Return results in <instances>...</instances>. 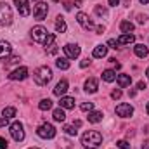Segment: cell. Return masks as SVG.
Returning <instances> with one entry per match:
<instances>
[{
	"label": "cell",
	"mask_w": 149,
	"mask_h": 149,
	"mask_svg": "<svg viewBox=\"0 0 149 149\" xmlns=\"http://www.w3.org/2000/svg\"><path fill=\"white\" fill-rule=\"evenodd\" d=\"M102 144V135L97 130H88L81 135V146L87 149H95Z\"/></svg>",
	"instance_id": "cell-1"
},
{
	"label": "cell",
	"mask_w": 149,
	"mask_h": 149,
	"mask_svg": "<svg viewBox=\"0 0 149 149\" xmlns=\"http://www.w3.org/2000/svg\"><path fill=\"white\" fill-rule=\"evenodd\" d=\"M33 80H35L37 85L45 87V85L52 80V70H50L49 66H40V68L35 70V73H33Z\"/></svg>",
	"instance_id": "cell-2"
},
{
	"label": "cell",
	"mask_w": 149,
	"mask_h": 149,
	"mask_svg": "<svg viewBox=\"0 0 149 149\" xmlns=\"http://www.w3.org/2000/svg\"><path fill=\"white\" fill-rule=\"evenodd\" d=\"M12 24V9L7 2H0V26Z\"/></svg>",
	"instance_id": "cell-3"
},
{
	"label": "cell",
	"mask_w": 149,
	"mask_h": 149,
	"mask_svg": "<svg viewBox=\"0 0 149 149\" xmlns=\"http://www.w3.org/2000/svg\"><path fill=\"white\" fill-rule=\"evenodd\" d=\"M9 132H10V137H12L16 142L24 141V128H23V123H21V121H14V123L9 127Z\"/></svg>",
	"instance_id": "cell-4"
},
{
	"label": "cell",
	"mask_w": 149,
	"mask_h": 149,
	"mask_svg": "<svg viewBox=\"0 0 149 149\" xmlns=\"http://www.w3.org/2000/svg\"><path fill=\"white\" fill-rule=\"evenodd\" d=\"M37 135L42 139H54L56 137V128L50 123H43L37 128Z\"/></svg>",
	"instance_id": "cell-5"
},
{
	"label": "cell",
	"mask_w": 149,
	"mask_h": 149,
	"mask_svg": "<svg viewBox=\"0 0 149 149\" xmlns=\"http://www.w3.org/2000/svg\"><path fill=\"white\" fill-rule=\"evenodd\" d=\"M47 14H49V5H47L45 2H37V3L33 5V16H35V19L43 21V19L47 17Z\"/></svg>",
	"instance_id": "cell-6"
},
{
	"label": "cell",
	"mask_w": 149,
	"mask_h": 149,
	"mask_svg": "<svg viewBox=\"0 0 149 149\" xmlns=\"http://www.w3.org/2000/svg\"><path fill=\"white\" fill-rule=\"evenodd\" d=\"M76 21H78V24H80L83 30H94V28H95L94 21H92L85 12H78V14H76Z\"/></svg>",
	"instance_id": "cell-7"
},
{
	"label": "cell",
	"mask_w": 149,
	"mask_h": 149,
	"mask_svg": "<svg viewBox=\"0 0 149 149\" xmlns=\"http://www.w3.org/2000/svg\"><path fill=\"white\" fill-rule=\"evenodd\" d=\"M49 35V31L43 28V26H35V28H31V38L38 42V43H43L45 42V38Z\"/></svg>",
	"instance_id": "cell-8"
},
{
	"label": "cell",
	"mask_w": 149,
	"mask_h": 149,
	"mask_svg": "<svg viewBox=\"0 0 149 149\" xmlns=\"http://www.w3.org/2000/svg\"><path fill=\"white\" fill-rule=\"evenodd\" d=\"M63 50H64V54H66L68 59H76V57L80 56V52H81V49H80L76 43H66V45L63 47Z\"/></svg>",
	"instance_id": "cell-9"
},
{
	"label": "cell",
	"mask_w": 149,
	"mask_h": 149,
	"mask_svg": "<svg viewBox=\"0 0 149 149\" xmlns=\"http://www.w3.org/2000/svg\"><path fill=\"white\" fill-rule=\"evenodd\" d=\"M116 114L121 116V118H130L134 114V108L130 104H127V102H121V104L116 106Z\"/></svg>",
	"instance_id": "cell-10"
},
{
	"label": "cell",
	"mask_w": 149,
	"mask_h": 149,
	"mask_svg": "<svg viewBox=\"0 0 149 149\" xmlns=\"http://www.w3.org/2000/svg\"><path fill=\"white\" fill-rule=\"evenodd\" d=\"M14 3H16V7H17V12H19L23 17H26V16L31 14V9H30L28 0H14Z\"/></svg>",
	"instance_id": "cell-11"
},
{
	"label": "cell",
	"mask_w": 149,
	"mask_h": 149,
	"mask_svg": "<svg viewBox=\"0 0 149 149\" xmlns=\"http://www.w3.org/2000/svg\"><path fill=\"white\" fill-rule=\"evenodd\" d=\"M9 78H10V80H26V78H28V68L21 66V68L14 70L12 73L9 74Z\"/></svg>",
	"instance_id": "cell-12"
},
{
	"label": "cell",
	"mask_w": 149,
	"mask_h": 149,
	"mask_svg": "<svg viewBox=\"0 0 149 149\" xmlns=\"http://www.w3.org/2000/svg\"><path fill=\"white\" fill-rule=\"evenodd\" d=\"M97 88H99V81L95 78H87L85 80V92L87 94H94V92H97Z\"/></svg>",
	"instance_id": "cell-13"
},
{
	"label": "cell",
	"mask_w": 149,
	"mask_h": 149,
	"mask_svg": "<svg viewBox=\"0 0 149 149\" xmlns=\"http://www.w3.org/2000/svg\"><path fill=\"white\" fill-rule=\"evenodd\" d=\"M66 92H68V81H66V80H61V81L56 85V88H54V95L63 97Z\"/></svg>",
	"instance_id": "cell-14"
},
{
	"label": "cell",
	"mask_w": 149,
	"mask_h": 149,
	"mask_svg": "<svg viewBox=\"0 0 149 149\" xmlns=\"http://www.w3.org/2000/svg\"><path fill=\"white\" fill-rule=\"evenodd\" d=\"M10 50H12L10 43H9V42H5V40H0V59L9 57V56H10Z\"/></svg>",
	"instance_id": "cell-15"
},
{
	"label": "cell",
	"mask_w": 149,
	"mask_h": 149,
	"mask_svg": "<svg viewBox=\"0 0 149 149\" xmlns=\"http://www.w3.org/2000/svg\"><path fill=\"white\" fill-rule=\"evenodd\" d=\"M116 81H118V85L121 88H125V87H128L132 83V76L130 74H116Z\"/></svg>",
	"instance_id": "cell-16"
},
{
	"label": "cell",
	"mask_w": 149,
	"mask_h": 149,
	"mask_svg": "<svg viewBox=\"0 0 149 149\" xmlns=\"http://www.w3.org/2000/svg\"><path fill=\"white\" fill-rule=\"evenodd\" d=\"M134 52H135V56H137V57H148L149 49L144 45V43H137V45L134 47Z\"/></svg>",
	"instance_id": "cell-17"
},
{
	"label": "cell",
	"mask_w": 149,
	"mask_h": 149,
	"mask_svg": "<svg viewBox=\"0 0 149 149\" xmlns=\"http://www.w3.org/2000/svg\"><path fill=\"white\" fill-rule=\"evenodd\" d=\"M66 30H68V24H66L64 17H63V16H57V17H56V31H57V33H64Z\"/></svg>",
	"instance_id": "cell-18"
},
{
	"label": "cell",
	"mask_w": 149,
	"mask_h": 149,
	"mask_svg": "<svg viewBox=\"0 0 149 149\" xmlns=\"http://www.w3.org/2000/svg\"><path fill=\"white\" fill-rule=\"evenodd\" d=\"M106 54H108V47L106 45H97L94 49V52H92V56L95 59H102V57H106Z\"/></svg>",
	"instance_id": "cell-19"
},
{
	"label": "cell",
	"mask_w": 149,
	"mask_h": 149,
	"mask_svg": "<svg viewBox=\"0 0 149 149\" xmlns=\"http://www.w3.org/2000/svg\"><path fill=\"white\" fill-rule=\"evenodd\" d=\"M135 42V37L132 33H123L121 37L118 38V45H130Z\"/></svg>",
	"instance_id": "cell-20"
},
{
	"label": "cell",
	"mask_w": 149,
	"mask_h": 149,
	"mask_svg": "<svg viewBox=\"0 0 149 149\" xmlns=\"http://www.w3.org/2000/svg\"><path fill=\"white\" fill-rule=\"evenodd\" d=\"M59 104H61V108H63V109H73V108H74V99H73V97H66V95H63Z\"/></svg>",
	"instance_id": "cell-21"
},
{
	"label": "cell",
	"mask_w": 149,
	"mask_h": 149,
	"mask_svg": "<svg viewBox=\"0 0 149 149\" xmlns=\"http://www.w3.org/2000/svg\"><path fill=\"white\" fill-rule=\"evenodd\" d=\"M102 116H104V114H102L101 111H94V109H92V111L88 113L87 118H88L90 123H99V121H102Z\"/></svg>",
	"instance_id": "cell-22"
},
{
	"label": "cell",
	"mask_w": 149,
	"mask_h": 149,
	"mask_svg": "<svg viewBox=\"0 0 149 149\" xmlns=\"http://www.w3.org/2000/svg\"><path fill=\"white\" fill-rule=\"evenodd\" d=\"M134 23H130V21H121L120 23V30H121V33H132L134 31Z\"/></svg>",
	"instance_id": "cell-23"
},
{
	"label": "cell",
	"mask_w": 149,
	"mask_h": 149,
	"mask_svg": "<svg viewBox=\"0 0 149 149\" xmlns=\"http://www.w3.org/2000/svg\"><path fill=\"white\" fill-rule=\"evenodd\" d=\"M52 116H54V120H56V121H59V123L66 120V113H64V109H63V108H57V109H54Z\"/></svg>",
	"instance_id": "cell-24"
},
{
	"label": "cell",
	"mask_w": 149,
	"mask_h": 149,
	"mask_svg": "<svg viewBox=\"0 0 149 149\" xmlns=\"http://www.w3.org/2000/svg\"><path fill=\"white\" fill-rule=\"evenodd\" d=\"M102 80L108 81V83H111V81L116 80V73H114L113 70H104V71H102Z\"/></svg>",
	"instance_id": "cell-25"
},
{
	"label": "cell",
	"mask_w": 149,
	"mask_h": 149,
	"mask_svg": "<svg viewBox=\"0 0 149 149\" xmlns=\"http://www.w3.org/2000/svg\"><path fill=\"white\" fill-rule=\"evenodd\" d=\"M56 66H57L59 70H70V61H68V57H59V59L56 61Z\"/></svg>",
	"instance_id": "cell-26"
},
{
	"label": "cell",
	"mask_w": 149,
	"mask_h": 149,
	"mask_svg": "<svg viewBox=\"0 0 149 149\" xmlns=\"http://www.w3.org/2000/svg\"><path fill=\"white\" fill-rule=\"evenodd\" d=\"M38 108H40L42 111H49V109L52 108V101H50V99H42L40 104H38Z\"/></svg>",
	"instance_id": "cell-27"
},
{
	"label": "cell",
	"mask_w": 149,
	"mask_h": 149,
	"mask_svg": "<svg viewBox=\"0 0 149 149\" xmlns=\"http://www.w3.org/2000/svg\"><path fill=\"white\" fill-rule=\"evenodd\" d=\"M54 42H56V37H54V33H49L47 35V38H45V42H43V47L47 49H50V47H54Z\"/></svg>",
	"instance_id": "cell-28"
},
{
	"label": "cell",
	"mask_w": 149,
	"mask_h": 149,
	"mask_svg": "<svg viewBox=\"0 0 149 149\" xmlns=\"http://www.w3.org/2000/svg\"><path fill=\"white\" fill-rule=\"evenodd\" d=\"M94 10H95V14H97V16H101V17H106V16H108V9H106L104 5H95V9H94Z\"/></svg>",
	"instance_id": "cell-29"
},
{
	"label": "cell",
	"mask_w": 149,
	"mask_h": 149,
	"mask_svg": "<svg viewBox=\"0 0 149 149\" xmlns=\"http://www.w3.org/2000/svg\"><path fill=\"white\" fill-rule=\"evenodd\" d=\"M2 114H3V118H14L16 116V108H3Z\"/></svg>",
	"instance_id": "cell-30"
},
{
	"label": "cell",
	"mask_w": 149,
	"mask_h": 149,
	"mask_svg": "<svg viewBox=\"0 0 149 149\" xmlns=\"http://www.w3.org/2000/svg\"><path fill=\"white\" fill-rule=\"evenodd\" d=\"M64 132L68 135H76V127L74 125H64Z\"/></svg>",
	"instance_id": "cell-31"
},
{
	"label": "cell",
	"mask_w": 149,
	"mask_h": 149,
	"mask_svg": "<svg viewBox=\"0 0 149 149\" xmlns=\"http://www.w3.org/2000/svg\"><path fill=\"white\" fill-rule=\"evenodd\" d=\"M80 109L85 111V113H90L92 109H94V104H92V102H83V104L80 106Z\"/></svg>",
	"instance_id": "cell-32"
},
{
	"label": "cell",
	"mask_w": 149,
	"mask_h": 149,
	"mask_svg": "<svg viewBox=\"0 0 149 149\" xmlns=\"http://www.w3.org/2000/svg\"><path fill=\"white\" fill-rule=\"evenodd\" d=\"M116 148H120V149H130V144H128L127 141H118V142H116Z\"/></svg>",
	"instance_id": "cell-33"
},
{
	"label": "cell",
	"mask_w": 149,
	"mask_h": 149,
	"mask_svg": "<svg viewBox=\"0 0 149 149\" xmlns=\"http://www.w3.org/2000/svg\"><path fill=\"white\" fill-rule=\"evenodd\" d=\"M17 61H21V59H19L17 56H12V57H9V59L5 61V64H16Z\"/></svg>",
	"instance_id": "cell-34"
},
{
	"label": "cell",
	"mask_w": 149,
	"mask_h": 149,
	"mask_svg": "<svg viewBox=\"0 0 149 149\" xmlns=\"http://www.w3.org/2000/svg\"><path fill=\"white\" fill-rule=\"evenodd\" d=\"M121 95H123V94H121V90H120V88H116V90H113V92H111V97H113V99H120Z\"/></svg>",
	"instance_id": "cell-35"
},
{
	"label": "cell",
	"mask_w": 149,
	"mask_h": 149,
	"mask_svg": "<svg viewBox=\"0 0 149 149\" xmlns=\"http://www.w3.org/2000/svg\"><path fill=\"white\" fill-rule=\"evenodd\" d=\"M63 7H64L66 10H71V9H73V2H70V0H64V2H63Z\"/></svg>",
	"instance_id": "cell-36"
},
{
	"label": "cell",
	"mask_w": 149,
	"mask_h": 149,
	"mask_svg": "<svg viewBox=\"0 0 149 149\" xmlns=\"http://www.w3.org/2000/svg\"><path fill=\"white\" fill-rule=\"evenodd\" d=\"M108 45H109L111 49H118V47H120V45H118V40H114V38H111V40L108 42Z\"/></svg>",
	"instance_id": "cell-37"
},
{
	"label": "cell",
	"mask_w": 149,
	"mask_h": 149,
	"mask_svg": "<svg viewBox=\"0 0 149 149\" xmlns=\"http://www.w3.org/2000/svg\"><path fill=\"white\" fill-rule=\"evenodd\" d=\"M137 21H139L141 24H144V23L148 21V16H144V14H139V16H137Z\"/></svg>",
	"instance_id": "cell-38"
},
{
	"label": "cell",
	"mask_w": 149,
	"mask_h": 149,
	"mask_svg": "<svg viewBox=\"0 0 149 149\" xmlns=\"http://www.w3.org/2000/svg\"><path fill=\"white\" fill-rule=\"evenodd\" d=\"M0 149H7V141L3 137H0Z\"/></svg>",
	"instance_id": "cell-39"
},
{
	"label": "cell",
	"mask_w": 149,
	"mask_h": 149,
	"mask_svg": "<svg viewBox=\"0 0 149 149\" xmlns=\"http://www.w3.org/2000/svg\"><path fill=\"white\" fill-rule=\"evenodd\" d=\"M88 64H90V59H88V57H87V59H83V61L80 63V66H81V68H87Z\"/></svg>",
	"instance_id": "cell-40"
},
{
	"label": "cell",
	"mask_w": 149,
	"mask_h": 149,
	"mask_svg": "<svg viewBox=\"0 0 149 149\" xmlns=\"http://www.w3.org/2000/svg\"><path fill=\"white\" fill-rule=\"evenodd\" d=\"M9 123V118H0V127H5Z\"/></svg>",
	"instance_id": "cell-41"
},
{
	"label": "cell",
	"mask_w": 149,
	"mask_h": 149,
	"mask_svg": "<svg viewBox=\"0 0 149 149\" xmlns=\"http://www.w3.org/2000/svg\"><path fill=\"white\" fill-rule=\"evenodd\" d=\"M95 31H97L99 35H102V33H104V26H102V24H101V26H97V28H95Z\"/></svg>",
	"instance_id": "cell-42"
},
{
	"label": "cell",
	"mask_w": 149,
	"mask_h": 149,
	"mask_svg": "<svg viewBox=\"0 0 149 149\" xmlns=\"http://www.w3.org/2000/svg\"><path fill=\"white\" fill-rule=\"evenodd\" d=\"M137 88H139V90H144V88H146V83H144V81H139V83H137Z\"/></svg>",
	"instance_id": "cell-43"
},
{
	"label": "cell",
	"mask_w": 149,
	"mask_h": 149,
	"mask_svg": "<svg viewBox=\"0 0 149 149\" xmlns=\"http://www.w3.org/2000/svg\"><path fill=\"white\" fill-rule=\"evenodd\" d=\"M108 2H109V5H111V7H116V5L120 3V0H108Z\"/></svg>",
	"instance_id": "cell-44"
},
{
	"label": "cell",
	"mask_w": 149,
	"mask_h": 149,
	"mask_svg": "<svg viewBox=\"0 0 149 149\" xmlns=\"http://www.w3.org/2000/svg\"><path fill=\"white\" fill-rule=\"evenodd\" d=\"M142 149H149V141H144L142 142Z\"/></svg>",
	"instance_id": "cell-45"
},
{
	"label": "cell",
	"mask_w": 149,
	"mask_h": 149,
	"mask_svg": "<svg viewBox=\"0 0 149 149\" xmlns=\"http://www.w3.org/2000/svg\"><path fill=\"white\" fill-rule=\"evenodd\" d=\"M81 5V0H74V7H80Z\"/></svg>",
	"instance_id": "cell-46"
},
{
	"label": "cell",
	"mask_w": 149,
	"mask_h": 149,
	"mask_svg": "<svg viewBox=\"0 0 149 149\" xmlns=\"http://www.w3.org/2000/svg\"><path fill=\"white\" fill-rule=\"evenodd\" d=\"M74 127H76V128H78V127H81V121H80V120H76V121H74Z\"/></svg>",
	"instance_id": "cell-47"
},
{
	"label": "cell",
	"mask_w": 149,
	"mask_h": 149,
	"mask_svg": "<svg viewBox=\"0 0 149 149\" xmlns=\"http://www.w3.org/2000/svg\"><path fill=\"white\" fill-rule=\"evenodd\" d=\"M144 132H146V134H149V125L146 127V128H144Z\"/></svg>",
	"instance_id": "cell-48"
},
{
	"label": "cell",
	"mask_w": 149,
	"mask_h": 149,
	"mask_svg": "<svg viewBox=\"0 0 149 149\" xmlns=\"http://www.w3.org/2000/svg\"><path fill=\"white\" fill-rule=\"evenodd\" d=\"M139 2H141V3H148L149 0H139Z\"/></svg>",
	"instance_id": "cell-49"
},
{
	"label": "cell",
	"mask_w": 149,
	"mask_h": 149,
	"mask_svg": "<svg viewBox=\"0 0 149 149\" xmlns=\"http://www.w3.org/2000/svg\"><path fill=\"white\" fill-rule=\"evenodd\" d=\"M146 111H148V114H149V102L146 104Z\"/></svg>",
	"instance_id": "cell-50"
},
{
	"label": "cell",
	"mask_w": 149,
	"mask_h": 149,
	"mask_svg": "<svg viewBox=\"0 0 149 149\" xmlns=\"http://www.w3.org/2000/svg\"><path fill=\"white\" fill-rule=\"evenodd\" d=\"M146 76H148V78H149V68H148V70H146Z\"/></svg>",
	"instance_id": "cell-51"
},
{
	"label": "cell",
	"mask_w": 149,
	"mask_h": 149,
	"mask_svg": "<svg viewBox=\"0 0 149 149\" xmlns=\"http://www.w3.org/2000/svg\"><path fill=\"white\" fill-rule=\"evenodd\" d=\"M30 149H38V148H30Z\"/></svg>",
	"instance_id": "cell-52"
}]
</instances>
